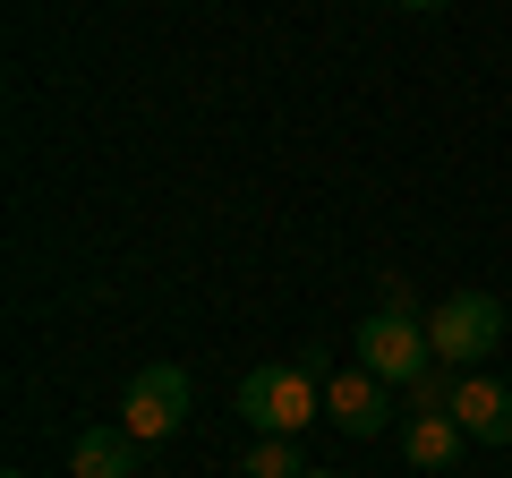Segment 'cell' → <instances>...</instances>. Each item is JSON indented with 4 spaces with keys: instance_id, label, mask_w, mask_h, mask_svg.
Wrapping results in <instances>:
<instances>
[{
    "instance_id": "8fae6325",
    "label": "cell",
    "mask_w": 512,
    "mask_h": 478,
    "mask_svg": "<svg viewBox=\"0 0 512 478\" xmlns=\"http://www.w3.org/2000/svg\"><path fill=\"white\" fill-rule=\"evenodd\" d=\"M376 308H393V316H419V291H410L402 274H376Z\"/></svg>"
},
{
    "instance_id": "9c48e42d",
    "label": "cell",
    "mask_w": 512,
    "mask_h": 478,
    "mask_svg": "<svg viewBox=\"0 0 512 478\" xmlns=\"http://www.w3.org/2000/svg\"><path fill=\"white\" fill-rule=\"evenodd\" d=\"M248 478H308L299 436H256V444H248Z\"/></svg>"
},
{
    "instance_id": "4fadbf2b",
    "label": "cell",
    "mask_w": 512,
    "mask_h": 478,
    "mask_svg": "<svg viewBox=\"0 0 512 478\" xmlns=\"http://www.w3.org/2000/svg\"><path fill=\"white\" fill-rule=\"evenodd\" d=\"M308 478H333V470H308Z\"/></svg>"
},
{
    "instance_id": "7c38bea8",
    "label": "cell",
    "mask_w": 512,
    "mask_h": 478,
    "mask_svg": "<svg viewBox=\"0 0 512 478\" xmlns=\"http://www.w3.org/2000/svg\"><path fill=\"white\" fill-rule=\"evenodd\" d=\"M402 9H444V0H402Z\"/></svg>"
},
{
    "instance_id": "ba28073f",
    "label": "cell",
    "mask_w": 512,
    "mask_h": 478,
    "mask_svg": "<svg viewBox=\"0 0 512 478\" xmlns=\"http://www.w3.org/2000/svg\"><path fill=\"white\" fill-rule=\"evenodd\" d=\"M69 478H137V436L128 427H86L69 444Z\"/></svg>"
},
{
    "instance_id": "277c9868",
    "label": "cell",
    "mask_w": 512,
    "mask_h": 478,
    "mask_svg": "<svg viewBox=\"0 0 512 478\" xmlns=\"http://www.w3.org/2000/svg\"><path fill=\"white\" fill-rule=\"evenodd\" d=\"M180 419H188V368H171V359L137 368V385L120 393V427H128L137 444H163Z\"/></svg>"
},
{
    "instance_id": "8992f818",
    "label": "cell",
    "mask_w": 512,
    "mask_h": 478,
    "mask_svg": "<svg viewBox=\"0 0 512 478\" xmlns=\"http://www.w3.org/2000/svg\"><path fill=\"white\" fill-rule=\"evenodd\" d=\"M453 419H461V436H470V444H512V385H504V376H487V368H470L453 385Z\"/></svg>"
},
{
    "instance_id": "5bb4252c",
    "label": "cell",
    "mask_w": 512,
    "mask_h": 478,
    "mask_svg": "<svg viewBox=\"0 0 512 478\" xmlns=\"http://www.w3.org/2000/svg\"><path fill=\"white\" fill-rule=\"evenodd\" d=\"M9 478H26V470H9Z\"/></svg>"
},
{
    "instance_id": "5b68a950",
    "label": "cell",
    "mask_w": 512,
    "mask_h": 478,
    "mask_svg": "<svg viewBox=\"0 0 512 478\" xmlns=\"http://www.w3.org/2000/svg\"><path fill=\"white\" fill-rule=\"evenodd\" d=\"M325 419L342 427V436H384V427H393V385H376L367 368L325 376Z\"/></svg>"
},
{
    "instance_id": "30bf717a",
    "label": "cell",
    "mask_w": 512,
    "mask_h": 478,
    "mask_svg": "<svg viewBox=\"0 0 512 478\" xmlns=\"http://www.w3.org/2000/svg\"><path fill=\"white\" fill-rule=\"evenodd\" d=\"M453 385H461L453 368H427L419 385H410V410H453Z\"/></svg>"
},
{
    "instance_id": "3957f363",
    "label": "cell",
    "mask_w": 512,
    "mask_h": 478,
    "mask_svg": "<svg viewBox=\"0 0 512 478\" xmlns=\"http://www.w3.org/2000/svg\"><path fill=\"white\" fill-rule=\"evenodd\" d=\"M350 350H359V368L376 376V385H393V393H410L427 368H436V350H427V316H393V308H376L359 333H350Z\"/></svg>"
},
{
    "instance_id": "6da1fadb",
    "label": "cell",
    "mask_w": 512,
    "mask_h": 478,
    "mask_svg": "<svg viewBox=\"0 0 512 478\" xmlns=\"http://www.w3.org/2000/svg\"><path fill=\"white\" fill-rule=\"evenodd\" d=\"M239 419L256 427V436H308L316 419H325V376L308 368V359H274V368H248L239 376Z\"/></svg>"
},
{
    "instance_id": "7a4b0ae2",
    "label": "cell",
    "mask_w": 512,
    "mask_h": 478,
    "mask_svg": "<svg viewBox=\"0 0 512 478\" xmlns=\"http://www.w3.org/2000/svg\"><path fill=\"white\" fill-rule=\"evenodd\" d=\"M495 342H504V299H487V291H453V299H436V308H427V350H436V368L470 376Z\"/></svg>"
},
{
    "instance_id": "52a82bcc",
    "label": "cell",
    "mask_w": 512,
    "mask_h": 478,
    "mask_svg": "<svg viewBox=\"0 0 512 478\" xmlns=\"http://www.w3.org/2000/svg\"><path fill=\"white\" fill-rule=\"evenodd\" d=\"M461 419L453 410H410V427H402V453H410V470H453L461 461Z\"/></svg>"
}]
</instances>
